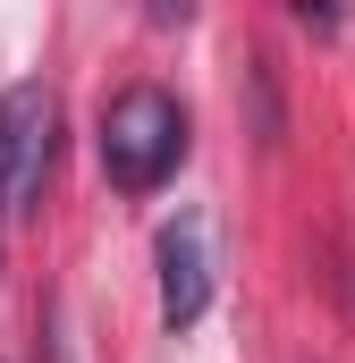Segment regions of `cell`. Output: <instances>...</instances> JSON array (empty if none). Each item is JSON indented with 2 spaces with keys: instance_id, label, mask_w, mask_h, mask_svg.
I'll use <instances>...</instances> for the list:
<instances>
[{
  "instance_id": "1",
  "label": "cell",
  "mask_w": 355,
  "mask_h": 363,
  "mask_svg": "<svg viewBox=\"0 0 355 363\" xmlns=\"http://www.w3.org/2000/svg\"><path fill=\"white\" fill-rule=\"evenodd\" d=\"M186 144H195V127H186V101L170 85H127L102 101V178L119 186V194H153V186L178 178V161H186Z\"/></svg>"
},
{
  "instance_id": "2",
  "label": "cell",
  "mask_w": 355,
  "mask_h": 363,
  "mask_svg": "<svg viewBox=\"0 0 355 363\" xmlns=\"http://www.w3.org/2000/svg\"><path fill=\"white\" fill-rule=\"evenodd\" d=\"M60 161V101L43 77H17L0 93V220H34L43 211V186Z\"/></svg>"
},
{
  "instance_id": "3",
  "label": "cell",
  "mask_w": 355,
  "mask_h": 363,
  "mask_svg": "<svg viewBox=\"0 0 355 363\" xmlns=\"http://www.w3.org/2000/svg\"><path fill=\"white\" fill-rule=\"evenodd\" d=\"M153 254H161V321L195 330L203 304H212V228H203V211H178Z\"/></svg>"
}]
</instances>
